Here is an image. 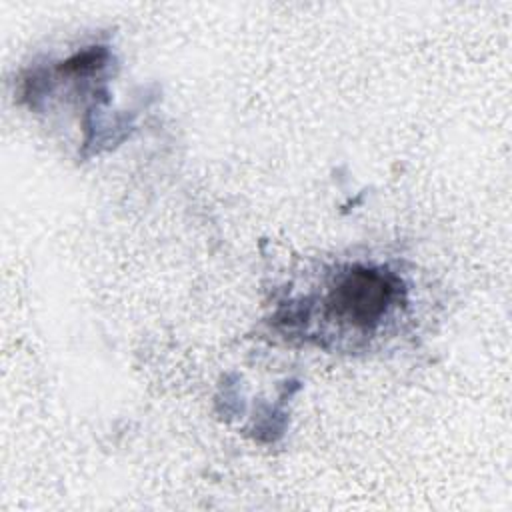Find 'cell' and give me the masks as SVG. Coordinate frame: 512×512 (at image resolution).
Returning <instances> with one entry per match:
<instances>
[{"label":"cell","mask_w":512,"mask_h":512,"mask_svg":"<svg viewBox=\"0 0 512 512\" xmlns=\"http://www.w3.org/2000/svg\"><path fill=\"white\" fill-rule=\"evenodd\" d=\"M400 278L382 266H344L320 294V318L342 334H372L400 302Z\"/></svg>","instance_id":"1"}]
</instances>
